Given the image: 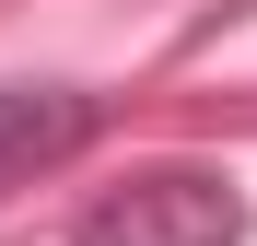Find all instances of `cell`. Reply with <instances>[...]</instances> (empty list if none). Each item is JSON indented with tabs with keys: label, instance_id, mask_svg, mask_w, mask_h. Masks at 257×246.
<instances>
[{
	"label": "cell",
	"instance_id": "obj_2",
	"mask_svg": "<svg viewBox=\"0 0 257 246\" xmlns=\"http://www.w3.org/2000/svg\"><path fill=\"white\" fill-rule=\"evenodd\" d=\"M82 141H94V94H70V82H0V176L70 164Z\"/></svg>",
	"mask_w": 257,
	"mask_h": 246
},
{
	"label": "cell",
	"instance_id": "obj_1",
	"mask_svg": "<svg viewBox=\"0 0 257 246\" xmlns=\"http://www.w3.org/2000/svg\"><path fill=\"white\" fill-rule=\"evenodd\" d=\"M70 246H245V188L222 164H141L70 223Z\"/></svg>",
	"mask_w": 257,
	"mask_h": 246
}]
</instances>
